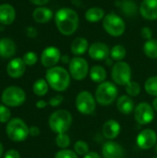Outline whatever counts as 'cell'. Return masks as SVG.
Returning <instances> with one entry per match:
<instances>
[{
  "instance_id": "cell-1",
  "label": "cell",
  "mask_w": 157,
  "mask_h": 158,
  "mask_svg": "<svg viewBox=\"0 0 157 158\" xmlns=\"http://www.w3.org/2000/svg\"><path fill=\"white\" fill-rule=\"evenodd\" d=\"M55 21L57 30L63 35L73 34L79 26V16L77 12L71 8L64 7L56 13Z\"/></svg>"
},
{
  "instance_id": "cell-2",
  "label": "cell",
  "mask_w": 157,
  "mask_h": 158,
  "mask_svg": "<svg viewBox=\"0 0 157 158\" xmlns=\"http://www.w3.org/2000/svg\"><path fill=\"white\" fill-rule=\"evenodd\" d=\"M45 78L49 86L57 92L67 90L70 83V75L68 70L62 67L50 68L46 71Z\"/></svg>"
},
{
  "instance_id": "cell-3",
  "label": "cell",
  "mask_w": 157,
  "mask_h": 158,
  "mask_svg": "<svg viewBox=\"0 0 157 158\" xmlns=\"http://www.w3.org/2000/svg\"><path fill=\"white\" fill-rule=\"evenodd\" d=\"M71 123V114L64 109H60L54 112L49 118V127L54 132L57 134L66 133L70 128Z\"/></svg>"
},
{
  "instance_id": "cell-4",
  "label": "cell",
  "mask_w": 157,
  "mask_h": 158,
  "mask_svg": "<svg viewBox=\"0 0 157 158\" xmlns=\"http://www.w3.org/2000/svg\"><path fill=\"white\" fill-rule=\"evenodd\" d=\"M118 97V88L110 81H104L95 91V100L101 106L111 105Z\"/></svg>"
},
{
  "instance_id": "cell-5",
  "label": "cell",
  "mask_w": 157,
  "mask_h": 158,
  "mask_svg": "<svg viewBox=\"0 0 157 158\" xmlns=\"http://www.w3.org/2000/svg\"><path fill=\"white\" fill-rule=\"evenodd\" d=\"M103 27L109 35L114 37L121 36L126 30V24L123 19L114 12L105 16L103 19Z\"/></svg>"
},
{
  "instance_id": "cell-6",
  "label": "cell",
  "mask_w": 157,
  "mask_h": 158,
  "mask_svg": "<svg viewBox=\"0 0 157 158\" xmlns=\"http://www.w3.org/2000/svg\"><path fill=\"white\" fill-rule=\"evenodd\" d=\"M6 134L14 142H22L29 135V128L22 119L13 118L6 126Z\"/></svg>"
},
{
  "instance_id": "cell-7",
  "label": "cell",
  "mask_w": 157,
  "mask_h": 158,
  "mask_svg": "<svg viewBox=\"0 0 157 158\" xmlns=\"http://www.w3.org/2000/svg\"><path fill=\"white\" fill-rule=\"evenodd\" d=\"M111 77L115 83L122 86H126L131 81V69L127 62L118 61L117 62L111 71Z\"/></svg>"
},
{
  "instance_id": "cell-8",
  "label": "cell",
  "mask_w": 157,
  "mask_h": 158,
  "mask_svg": "<svg viewBox=\"0 0 157 158\" xmlns=\"http://www.w3.org/2000/svg\"><path fill=\"white\" fill-rule=\"evenodd\" d=\"M26 95L24 91L17 86H10L4 90L1 101L7 106H19L24 103Z\"/></svg>"
},
{
  "instance_id": "cell-9",
  "label": "cell",
  "mask_w": 157,
  "mask_h": 158,
  "mask_svg": "<svg viewBox=\"0 0 157 158\" xmlns=\"http://www.w3.org/2000/svg\"><path fill=\"white\" fill-rule=\"evenodd\" d=\"M76 107L83 115L93 114L96 107V100L88 91L81 92L76 97Z\"/></svg>"
},
{
  "instance_id": "cell-10",
  "label": "cell",
  "mask_w": 157,
  "mask_h": 158,
  "mask_svg": "<svg viewBox=\"0 0 157 158\" xmlns=\"http://www.w3.org/2000/svg\"><path fill=\"white\" fill-rule=\"evenodd\" d=\"M89 73V65L86 59L76 56L69 62V74L76 81L84 80Z\"/></svg>"
},
{
  "instance_id": "cell-11",
  "label": "cell",
  "mask_w": 157,
  "mask_h": 158,
  "mask_svg": "<svg viewBox=\"0 0 157 158\" xmlns=\"http://www.w3.org/2000/svg\"><path fill=\"white\" fill-rule=\"evenodd\" d=\"M155 109L147 103H140L134 108V118L141 125L151 123L155 118Z\"/></svg>"
},
{
  "instance_id": "cell-12",
  "label": "cell",
  "mask_w": 157,
  "mask_h": 158,
  "mask_svg": "<svg viewBox=\"0 0 157 158\" xmlns=\"http://www.w3.org/2000/svg\"><path fill=\"white\" fill-rule=\"evenodd\" d=\"M138 146L143 150H147L154 147L156 144L157 135L155 131L151 129H145L142 131L136 139Z\"/></svg>"
},
{
  "instance_id": "cell-13",
  "label": "cell",
  "mask_w": 157,
  "mask_h": 158,
  "mask_svg": "<svg viewBox=\"0 0 157 158\" xmlns=\"http://www.w3.org/2000/svg\"><path fill=\"white\" fill-rule=\"evenodd\" d=\"M61 59V53L60 50L55 46L46 47L41 56V62L43 66L46 68H53L55 67L59 60Z\"/></svg>"
},
{
  "instance_id": "cell-14",
  "label": "cell",
  "mask_w": 157,
  "mask_h": 158,
  "mask_svg": "<svg viewBox=\"0 0 157 158\" xmlns=\"http://www.w3.org/2000/svg\"><path fill=\"white\" fill-rule=\"evenodd\" d=\"M88 54L90 57L93 60H105L108 58V56L110 55V50L105 44L97 42L90 45Z\"/></svg>"
},
{
  "instance_id": "cell-15",
  "label": "cell",
  "mask_w": 157,
  "mask_h": 158,
  "mask_svg": "<svg viewBox=\"0 0 157 158\" xmlns=\"http://www.w3.org/2000/svg\"><path fill=\"white\" fill-rule=\"evenodd\" d=\"M124 154L123 147L113 141L105 143L102 147V155L104 158H123Z\"/></svg>"
},
{
  "instance_id": "cell-16",
  "label": "cell",
  "mask_w": 157,
  "mask_h": 158,
  "mask_svg": "<svg viewBox=\"0 0 157 158\" xmlns=\"http://www.w3.org/2000/svg\"><path fill=\"white\" fill-rule=\"evenodd\" d=\"M140 13L146 19H157V0H143L140 6Z\"/></svg>"
},
{
  "instance_id": "cell-17",
  "label": "cell",
  "mask_w": 157,
  "mask_h": 158,
  "mask_svg": "<svg viewBox=\"0 0 157 158\" xmlns=\"http://www.w3.org/2000/svg\"><path fill=\"white\" fill-rule=\"evenodd\" d=\"M25 69H26V64L24 63L23 59L14 58L8 63L6 67V71L10 77L19 78L24 74Z\"/></svg>"
},
{
  "instance_id": "cell-18",
  "label": "cell",
  "mask_w": 157,
  "mask_h": 158,
  "mask_svg": "<svg viewBox=\"0 0 157 158\" xmlns=\"http://www.w3.org/2000/svg\"><path fill=\"white\" fill-rule=\"evenodd\" d=\"M102 132L105 138L112 141L120 133V124L115 119H109L103 125Z\"/></svg>"
},
{
  "instance_id": "cell-19",
  "label": "cell",
  "mask_w": 157,
  "mask_h": 158,
  "mask_svg": "<svg viewBox=\"0 0 157 158\" xmlns=\"http://www.w3.org/2000/svg\"><path fill=\"white\" fill-rule=\"evenodd\" d=\"M16 12L14 7L9 4L0 5V22L5 25L11 24L15 19Z\"/></svg>"
},
{
  "instance_id": "cell-20",
  "label": "cell",
  "mask_w": 157,
  "mask_h": 158,
  "mask_svg": "<svg viewBox=\"0 0 157 158\" xmlns=\"http://www.w3.org/2000/svg\"><path fill=\"white\" fill-rule=\"evenodd\" d=\"M117 107L118 111L124 115H129L134 111V102L129 95H121L118 98Z\"/></svg>"
},
{
  "instance_id": "cell-21",
  "label": "cell",
  "mask_w": 157,
  "mask_h": 158,
  "mask_svg": "<svg viewBox=\"0 0 157 158\" xmlns=\"http://www.w3.org/2000/svg\"><path fill=\"white\" fill-rule=\"evenodd\" d=\"M16 52V45L14 42L8 38L0 40V56L3 58L11 57Z\"/></svg>"
},
{
  "instance_id": "cell-22",
  "label": "cell",
  "mask_w": 157,
  "mask_h": 158,
  "mask_svg": "<svg viewBox=\"0 0 157 158\" xmlns=\"http://www.w3.org/2000/svg\"><path fill=\"white\" fill-rule=\"evenodd\" d=\"M89 43L83 37H77L73 40L70 49L73 55L75 56H81L86 51L89 50Z\"/></svg>"
},
{
  "instance_id": "cell-23",
  "label": "cell",
  "mask_w": 157,
  "mask_h": 158,
  "mask_svg": "<svg viewBox=\"0 0 157 158\" xmlns=\"http://www.w3.org/2000/svg\"><path fill=\"white\" fill-rule=\"evenodd\" d=\"M32 17L34 20L38 23H46L52 19L53 12L49 8L40 6L34 9L32 13Z\"/></svg>"
},
{
  "instance_id": "cell-24",
  "label": "cell",
  "mask_w": 157,
  "mask_h": 158,
  "mask_svg": "<svg viewBox=\"0 0 157 158\" xmlns=\"http://www.w3.org/2000/svg\"><path fill=\"white\" fill-rule=\"evenodd\" d=\"M105 10L101 7L98 6H93L89 8L86 13H85V19L87 21L91 23H95L98 22L105 18Z\"/></svg>"
},
{
  "instance_id": "cell-25",
  "label": "cell",
  "mask_w": 157,
  "mask_h": 158,
  "mask_svg": "<svg viewBox=\"0 0 157 158\" xmlns=\"http://www.w3.org/2000/svg\"><path fill=\"white\" fill-rule=\"evenodd\" d=\"M90 77L93 81L96 83H102L106 78V71L102 66H93L90 69Z\"/></svg>"
},
{
  "instance_id": "cell-26",
  "label": "cell",
  "mask_w": 157,
  "mask_h": 158,
  "mask_svg": "<svg viewBox=\"0 0 157 158\" xmlns=\"http://www.w3.org/2000/svg\"><path fill=\"white\" fill-rule=\"evenodd\" d=\"M144 54L152 59H157V40L151 39L145 42L143 45Z\"/></svg>"
},
{
  "instance_id": "cell-27",
  "label": "cell",
  "mask_w": 157,
  "mask_h": 158,
  "mask_svg": "<svg viewBox=\"0 0 157 158\" xmlns=\"http://www.w3.org/2000/svg\"><path fill=\"white\" fill-rule=\"evenodd\" d=\"M127 55V51L126 48L121 45V44H117L115 46H113V48L110 50V56L113 60L116 61H121L122 59L125 58Z\"/></svg>"
},
{
  "instance_id": "cell-28",
  "label": "cell",
  "mask_w": 157,
  "mask_h": 158,
  "mask_svg": "<svg viewBox=\"0 0 157 158\" xmlns=\"http://www.w3.org/2000/svg\"><path fill=\"white\" fill-rule=\"evenodd\" d=\"M33 93L38 96H43L48 92V83L45 80L40 79L36 81L32 87Z\"/></svg>"
},
{
  "instance_id": "cell-29",
  "label": "cell",
  "mask_w": 157,
  "mask_h": 158,
  "mask_svg": "<svg viewBox=\"0 0 157 158\" xmlns=\"http://www.w3.org/2000/svg\"><path fill=\"white\" fill-rule=\"evenodd\" d=\"M144 89L148 94L157 97V76L150 77L145 81Z\"/></svg>"
},
{
  "instance_id": "cell-30",
  "label": "cell",
  "mask_w": 157,
  "mask_h": 158,
  "mask_svg": "<svg viewBox=\"0 0 157 158\" xmlns=\"http://www.w3.org/2000/svg\"><path fill=\"white\" fill-rule=\"evenodd\" d=\"M119 5H120V8L122 9V11L125 15L131 16L136 13V10H137L136 4L124 0V2H119Z\"/></svg>"
},
{
  "instance_id": "cell-31",
  "label": "cell",
  "mask_w": 157,
  "mask_h": 158,
  "mask_svg": "<svg viewBox=\"0 0 157 158\" xmlns=\"http://www.w3.org/2000/svg\"><path fill=\"white\" fill-rule=\"evenodd\" d=\"M74 150L77 155L80 156H86L90 151H89V146L86 142L84 141H77L74 144Z\"/></svg>"
},
{
  "instance_id": "cell-32",
  "label": "cell",
  "mask_w": 157,
  "mask_h": 158,
  "mask_svg": "<svg viewBox=\"0 0 157 158\" xmlns=\"http://www.w3.org/2000/svg\"><path fill=\"white\" fill-rule=\"evenodd\" d=\"M126 92L129 96H137L141 93V86L137 81H130L126 85Z\"/></svg>"
},
{
  "instance_id": "cell-33",
  "label": "cell",
  "mask_w": 157,
  "mask_h": 158,
  "mask_svg": "<svg viewBox=\"0 0 157 158\" xmlns=\"http://www.w3.org/2000/svg\"><path fill=\"white\" fill-rule=\"evenodd\" d=\"M56 143L59 148L66 149L70 144V139L66 133H60V134H57L56 138Z\"/></svg>"
},
{
  "instance_id": "cell-34",
  "label": "cell",
  "mask_w": 157,
  "mask_h": 158,
  "mask_svg": "<svg viewBox=\"0 0 157 158\" xmlns=\"http://www.w3.org/2000/svg\"><path fill=\"white\" fill-rule=\"evenodd\" d=\"M23 61L26 65L28 66H32L37 62V55L33 52H28L24 55L23 56Z\"/></svg>"
},
{
  "instance_id": "cell-35",
  "label": "cell",
  "mask_w": 157,
  "mask_h": 158,
  "mask_svg": "<svg viewBox=\"0 0 157 158\" xmlns=\"http://www.w3.org/2000/svg\"><path fill=\"white\" fill-rule=\"evenodd\" d=\"M10 111L9 109L3 106V105H0V122L2 123H5V122H7L10 118Z\"/></svg>"
},
{
  "instance_id": "cell-36",
  "label": "cell",
  "mask_w": 157,
  "mask_h": 158,
  "mask_svg": "<svg viewBox=\"0 0 157 158\" xmlns=\"http://www.w3.org/2000/svg\"><path fill=\"white\" fill-rule=\"evenodd\" d=\"M55 158H78V156L75 152L67 150V149H63L61 151H58L56 154Z\"/></svg>"
},
{
  "instance_id": "cell-37",
  "label": "cell",
  "mask_w": 157,
  "mask_h": 158,
  "mask_svg": "<svg viewBox=\"0 0 157 158\" xmlns=\"http://www.w3.org/2000/svg\"><path fill=\"white\" fill-rule=\"evenodd\" d=\"M141 35L143 39H145L146 41L151 40L152 36H153V31L151 30V28L149 27H144L142 29L141 31Z\"/></svg>"
},
{
  "instance_id": "cell-38",
  "label": "cell",
  "mask_w": 157,
  "mask_h": 158,
  "mask_svg": "<svg viewBox=\"0 0 157 158\" xmlns=\"http://www.w3.org/2000/svg\"><path fill=\"white\" fill-rule=\"evenodd\" d=\"M62 102H63V96L62 95H56L50 99L49 105L53 107H56V106H58Z\"/></svg>"
},
{
  "instance_id": "cell-39",
  "label": "cell",
  "mask_w": 157,
  "mask_h": 158,
  "mask_svg": "<svg viewBox=\"0 0 157 158\" xmlns=\"http://www.w3.org/2000/svg\"><path fill=\"white\" fill-rule=\"evenodd\" d=\"M4 158H20V155L16 150H9L5 154Z\"/></svg>"
},
{
  "instance_id": "cell-40",
  "label": "cell",
  "mask_w": 157,
  "mask_h": 158,
  "mask_svg": "<svg viewBox=\"0 0 157 158\" xmlns=\"http://www.w3.org/2000/svg\"><path fill=\"white\" fill-rule=\"evenodd\" d=\"M26 32H27V35L31 38H34L37 36V31L33 27H28L26 30Z\"/></svg>"
},
{
  "instance_id": "cell-41",
  "label": "cell",
  "mask_w": 157,
  "mask_h": 158,
  "mask_svg": "<svg viewBox=\"0 0 157 158\" xmlns=\"http://www.w3.org/2000/svg\"><path fill=\"white\" fill-rule=\"evenodd\" d=\"M29 134H31V136H33V137H36V136H38L39 134H40V130H39V128L38 127H31V128H30L29 129Z\"/></svg>"
},
{
  "instance_id": "cell-42",
  "label": "cell",
  "mask_w": 157,
  "mask_h": 158,
  "mask_svg": "<svg viewBox=\"0 0 157 158\" xmlns=\"http://www.w3.org/2000/svg\"><path fill=\"white\" fill-rule=\"evenodd\" d=\"M84 158H101V156L97 154V153H95V152H89Z\"/></svg>"
},
{
  "instance_id": "cell-43",
  "label": "cell",
  "mask_w": 157,
  "mask_h": 158,
  "mask_svg": "<svg viewBox=\"0 0 157 158\" xmlns=\"http://www.w3.org/2000/svg\"><path fill=\"white\" fill-rule=\"evenodd\" d=\"M31 3H33L34 5H37V6H43V5H45L49 0H30Z\"/></svg>"
},
{
  "instance_id": "cell-44",
  "label": "cell",
  "mask_w": 157,
  "mask_h": 158,
  "mask_svg": "<svg viewBox=\"0 0 157 158\" xmlns=\"http://www.w3.org/2000/svg\"><path fill=\"white\" fill-rule=\"evenodd\" d=\"M46 105H47V103L45 101H43V100H40V101H38L36 103V106L38 108H44L46 106Z\"/></svg>"
},
{
  "instance_id": "cell-45",
  "label": "cell",
  "mask_w": 157,
  "mask_h": 158,
  "mask_svg": "<svg viewBox=\"0 0 157 158\" xmlns=\"http://www.w3.org/2000/svg\"><path fill=\"white\" fill-rule=\"evenodd\" d=\"M64 64H69V62H70V60L71 59H69V56H61V59H60Z\"/></svg>"
},
{
  "instance_id": "cell-46",
  "label": "cell",
  "mask_w": 157,
  "mask_h": 158,
  "mask_svg": "<svg viewBox=\"0 0 157 158\" xmlns=\"http://www.w3.org/2000/svg\"><path fill=\"white\" fill-rule=\"evenodd\" d=\"M153 108L157 112V97H155V99L153 101Z\"/></svg>"
},
{
  "instance_id": "cell-47",
  "label": "cell",
  "mask_w": 157,
  "mask_h": 158,
  "mask_svg": "<svg viewBox=\"0 0 157 158\" xmlns=\"http://www.w3.org/2000/svg\"><path fill=\"white\" fill-rule=\"evenodd\" d=\"M2 156H3V146L0 143V158L2 157Z\"/></svg>"
},
{
  "instance_id": "cell-48",
  "label": "cell",
  "mask_w": 157,
  "mask_h": 158,
  "mask_svg": "<svg viewBox=\"0 0 157 158\" xmlns=\"http://www.w3.org/2000/svg\"><path fill=\"white\" fill-rule=\"evenodd\" d=\"M155 151L157 152V144H155Z\"/></svg>"
},
{
  "instance_id": "cell-49",
  "label": "cell",
  "mask_w": 157,
  "mask_h": 158,
  "mask_svg": "<svg viewBox=\"0 0 157 158\" xmlns=\"http://www.w3.org/2000/svg\"><path fill=\"white\" fill-rule=\"evenodd\" d=\"M125 1H130V0H125Z\"/></svg>"
},
{
  "instance_id": "cell-50",
  "label": "cell",
  "mask_w": 157,
  "mask_h": 158,
  "mask_svg": "<svg viewBox=\"0 0 157 158\" xmlns=\"http://www.w3.org/2000/svg\"><path fill=\"white\" fill-rule=\"evenodd\" d=\"M154 158H157V157H154Z\"/></svg>"
}]
</instances>
